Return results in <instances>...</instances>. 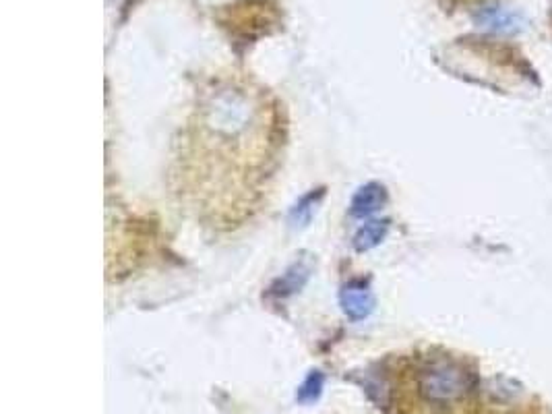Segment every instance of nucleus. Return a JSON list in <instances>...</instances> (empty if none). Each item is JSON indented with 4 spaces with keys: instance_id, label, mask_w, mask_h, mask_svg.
Instances as JSON below:
<instances>
[{
    "instance_id": "1",
    "label": "nucleus",
    "mask_w": 552,
    "mask_h": 414,
    "mask_svg": "<svg viewBox=\"0 0 552 414\" xmlns=\"http://www.w3.org/2000/svg\"><path fill=\"white\" fill-rule=\"evenodd\" d=\"M420 394L435 404L462 400L472 388V373L457 361L435 359L418 373Z\"/></svg>"
},
{
    "instance_id": "2",
    "label": "nucleus",
    "mask_w": 552,
    "mask_h": 414,
    "mask_svg": "<svg viewBox=\"0 0 552 414\" xmlns=\"http://www.w3.org/2000/svg\"><path fill=\"white\" fill-rule=\"evenodd\" d=\"M476 25L490 29V32L497 34H519L521 29L526 27V19L521 13L511 11L503 5H484L474 13Z\"/></svg>"
},
{
    "instance_id": "3",
    "label": "nucleus",
    "mask_w": 552,
    "mask_h": 414,
    "mask_svg": "<svg viewBox=\"0 0 552 414\" xmlns=\"http://www.w3.org/2000/svg\"><path fill=\"white\" fill-rule=\"evenodd\" d=\"M342 309L352 319H366L375 309V297L364 284H350L342 290Z\"/></svg>"
},
{
    "instance_id": "4",
    "label": "nucleus",
    "mask_w": 552,
    "mask_h": 414,
    "mask_svg": "<svg viewBox=\"0 0 552 414\" xmlns=\"http://www.w3.org/2000/svg\"><path fill=\"white\" fill-rule=\"evenodd\" d=\"M385 203H387L385 187H381L377 183H368V185L360 187L352 199V216L366 218V216L379 212Z\"/></svg>"
},
{
    "instance_id": "5",
    "label": "nucleus",
    "mask_w": 552,
    "mask_h": 414,
    "mask_svg": "<svg viewBox=\"0 0 552 414\" xmlns=\"http://www.w3.org/2000/svg\"><path fill=\"white\" fill-rule=\"evenodd\" d=\"M313 274V261L311 259H298L294 265H290L288 272L275 284V294L280 297H288V294L298 292L306 282H309Z\"/></svg>"
},
{
    "instance_id": "6",
    "label": "nucleus",
    "mask_w": 552,
    "mask_h": 414,
    "mask_svg": "<svg viewBox=\"0 0 552 414\" xmlns=\"http://www.w3.org/2000/svg\"><path fill=\"white\" fill-rule=\"evenodd\" d=\"M389 232V222L387 220H371L366 222L354 236V249L358 253L371 251L377 245H381L385 241V236Z\"/></svg>"
},
{
    "instance_id": "7",
    "label": "nucleus",
    "mask_w": 552,
    "mask_h": 414,
    "mask_svg": "<svg viewBox=\"0 0 552 414\" xmlns=\"http://www.w3.org/2000/svg\"><path fill=\"white\" fill-rule=\"evenodd\" d=\"M323 386H325V375L321 371H311L309 377L302 381V386L296 392V400L300 404H315L321 394H323Z\"/></svg>"
},
{
    "instance_id": "8",
    "label": "nucleus",
    "mask_w": 552,
    "mask_h": 414,
    "mask_svg": "<svg viewBox=\"0 0 552 414\" xmlns=\"http://www.w3.org/2000/svg\"><path fill=\"white\" fill-rule=\"evenodd\" d=\"M323 197V191H317V193H311V195H306L300 203L294 205V210L290 212V222L292 226H306L311 222V218L315 216L317 212V205Z\"/></svg>"
}]
</instances>
